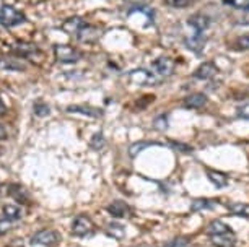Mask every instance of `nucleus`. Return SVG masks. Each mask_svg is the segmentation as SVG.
Returning <instances> with one entry per match:
<instances>
[{
  "label": "nucleus",
  "instance_id": "nucleus-20",
  "mask_svg": "<svg viewBox=\"0 0 249 247\" xmlns=\"http://www.w3.org/2000/svg\"><path fill=\"white\" fill-rule=\"evenodd\" d=\"M207 176L212 182L217 185V187H225L228 184V178L223 174V172H218V171H213V169H209L207 171Z\"/></svg>",
  "mask_w": 249,
  "mask_h": 247
},
{
  "label": "nucleus",
  "instance_id": "nucleus-5",
  "mask_svg": "<svg viewBox=\"0 0 249 247\" xmlns=\"http://www.w3.org/2000/svg\"><path fill=\"white\" fill-rule=\"evenodd\" d=\"M152 67L161 77H170L175 72V60L170 57H160L152 64Z\"/></svg>",
  "mask_w": 249,
  "mask_h": 247
},
{
  "label": "nucleus",
  "instance_id": "nucleus-9",
  "mask_svg": "<svg viewBox=\"0 0 249 247\" xmlns=\"http://www.w3.org/2000/svg\"><path fill=\"white\" fill-rule=\"evenodd\" d=\"M217 72H218V70H217V67H215V64L204 62L202 65L197 67V70L194 72V77L199 78V80H209V78H212Z\"/></svg>",
  "mask_w": 249,
  "mask_h": 247
},
{
  "label": "nucleus",
  "instance_id": "nucleus-14",
  "mask_svg": "<svg viewBox=\"0 0 249 247\" xmlns=\"http://www.w3.org/2000/svg\"><path fill=\"white\" fill-rule=\"evenodd\" d=\"M189 25L194 28L197 33H202L210 26V20H209V16L202 15V13H196V15H192L189 18Z\"/></svg>",
  "mask_w": 249,
  "mask_h": 247
},
{
  "label": "nucleus",
  "instance_id": "nucleus-28",
  "mask_svg": "<svg viewBox=\"0 0 249 247\" xmlns=\"http://www.w3.org/2000/svg\"><path fill=\"white\" fill-rule=\"evenodd\" d=\"M187 244L189 242H187L186 237H175V239L168 241L163 247H187Z\"/></svg>",
  "mask_w": 249,
  "mask_h": 247
},
{
  "label": "nucleus",
  "instance_id": "nucleus-16",
  "mask_svg": "<svg viewBox=\"0 0 249 247\" xmlns=\"http://www.w3.org/2000/svg\"><path fill=\"white\" fill-rule=\"evenodd\" d=\"M227 208L233 213V215L249 218V203L233 202V203H228V205H227Z\"/></svg>",
  "mask_w": 249,
  "mask_h": 247
},
{
  "label": "nucleus",
  "instance_id": "nucleus-30",
  "mask_svg": "<svg viewBox=\"0 0 249 247\" xmlns=\"http://www.w3.org/2000/svg\"><path fill=\"white\" fill-rule=\"evenodd\" d=\"M147 147H150V143H148V142L135 143V145L130 147V156H135V155H137V153L143 151V148H147Z\"/></svg>",
  "mask_w": 249,
  "mask_h": 247
},
{
  "label": "nucleus",
  "instance_id": "nucleus-26",
  "mask_svg": "<svg viewBox=\"0 0 249 247\" xmlns=\"http://www.w3.org/2000/svg\"><path fill=\"white\" fill-rule=\"evenodd\" d=\"M225 3L239 10H249V0H225Z\"/></svg>",
  "mask_w": 249,
  "mask_h": 247
},
{
  "label": "nucleus",
  "instance_id": "nucleus-7",
  "mask_svg": "<svg viewBox=\"0 0 249 247\" xmlns=\"http://www.w3.org/2000/svg\"><path fill=\"white\" fill-rule=\"evenodd\" d=\"M107 212H109L114 218H127V216H130L129 205L125 202H122V200H114L111 205H107Z\"/></svg>",
  "mask_w": 249,
  "mask_h": 247
},
{
  "label": "nucleus",
  "instance_id": "nucleus-13",
  "mask_svg": "<svg viewBox=\"0 0 249 247\" xmlns=\"http://www.w3.org/2000/svg\"><path fill=\"white\" fill-rule=\"evenodd\" d=\"M207 104V96L202 95V93H194V95H189L184 99V106L189 109H200Z\"/></svg>",
  "mask_w": 249,
  "mask_h": 247
},
{
  "label": "nucleus",
  "instance_id": "nucleus-38",
  "mask_svg": "<svg viewBox=\"0 0 249 247\" xmlns=\"http://www.w3.org/2000/svg\"><path fill=\"white\" fill-rule=\"evenodd\" d=\"M191 2H194V0H191Z\"/></svg>",
  "mask_w": 249,
  "mask_h": 247
},
{
  "label": "nucleus",
  "instance_id": "nucleus-10",
  "mask_svg": "<svg viewBox=\"0 0 249 247\" xmlns=\"http://www.w3.org/2000/svg\"><path fill=\"white\" fill-rule=\"evenodd\" d=\"M87 23L82 20V18H78V16H72V18H69V20H65L62 23V30L65 33H69V34H78L80 30H82L83 26H85Z\"/></svg>",
  "mask_w": 249,
  "mask_h": 247
},
{
  "label": "nucleus",
  "instance_id": "nucleus-4",
  "mask_svg": "<svg viewBox=\"0 0 249 247\" xmlns=\"http://www.w3.org/2000/svg\"><path fill=\"white\" fill-rule=\"evenodd\" d=\"M54 54H55V59L62 64H73L80 59L78 50L67 44H57L54 48Z\"/></svg>",
  "mask_w": 249,
  "mask_h": 247
},
{
  "label": "nucleus",
  "instance_id": "nucleus-1",
  "mask_svg": "<svg viewBox=\"0 0 249 247\" xmlns=\"http://www.w3.org/2000/svg\"><path fill=\"white\" fill-rule=\"evenodd\" d=\"M23 21H25V15L20 10H17L12 5H2V8H0V25L12 28L21 25Z\"/></svg>",
  "mask_w": 249,
  "mask_h": 247
},
{
  "label": "nucleus",
  "instance_id": "nucleus-18",
  "mask_svg": "<svg viewBox=\"0 0 249 247\" xmlns=\"http://www.w3.org/2000/svg\"><path fill=\"white\" fill-rule=\"evenodd\" d=\"M228 231H230V228L220 220H213L209 226H207V234H209V236L223 234V232H228Z\"/></svg>",
  "mask_w": 249,
  "mask_h": 247
},
{
  "label": "nucleus",
  "instance_id": "nucleus-2",
  "mask_svg": "<svg viewBox=\"0 0 249 247\" xmlns=\"http://www.w3.org/2000/svg\"><path fill=\"white\" fill-rule=\"evenodd\" d=\"M31 242L43 247H57L60 242V234L54 230H43L33 236Z\"/></svg>",
  "mask_w": 249,
  "mask_h": 247
},
{
  "label": "nucleus",
  "instance_id": "nucleus-19",
  "mask_svg": "<svg viewBox=\"0 0 249 247\" xmlns=\"http://www.w3.org/2000/svg\"><path fill=\"white\" fill-rule=\"evenodd\" d=\"M3 215H5L7 220H10V221H18V220H21V216H23V213H21V208L20 207H17V205H5L3 207Z\"/></svg>",
  "mask_w": 249,
  "mask_h": 247
},
{
  "label": "nucleus",
  "instance_id": "nucleus-22",
  "mask_svg": "<svg viewBox=\"0 0 249 247\" xmlns=\"http://www.w3.org/2000/svg\"><path fill=\"white\" fill-rule=\"evenodd\" d=\"M107 232H109L114 239H124V236H125L124 226H121L119 223H109V225H107Z\"/></svg>",
  "mask_w": 249,
  "mask_h": 247
},
{
  "label": "nucleus",
  "instance_id": "nucleus-29",
  "mask_svg": "<svg viewBox=\"0 0 249 247\" xmlns=\"http://www.w3.org/2000/svg\"><path fill=\"white\" fill-rule=\"evenodd\" d=\"M164 3L173 8H186L191 3V0H164Z\"/></svg>",
  "mask_w": 249,
  "mask_h": 247
},
{
  "label": "nucleus",
  "instance_id": "nucleus-35",
  "mask_svg": "<svg viewBox=\"0 0 249 247\" xmlns=\"http://www.w3.org/2000/svg\"><path fill=\"white\" fill-rule=\"evenodd\" d=\"M7 137H8V135H7V129L3 127L2 124H0V142H2V140H5Z\"/></svg>",
  "mask_w": 249,
  "mask_h": 247
},
{
  "label": "nucleus",
  "instance_id": "nucleus-12",
  "mask_svg": "<svg viewBox=\"0 0 249 247\" xmlns=\"http://www.w3.org/2000/svg\"><path fill=\"white\" fill-rule=\"evenodd\" d=\"M77 36L80 41H83V43H93V41H96L98 36H100V30L91 25H85L82 30H80Z\"/></svg>",
  "mask_w": 249,
  "mask_h": 247
},
{
  "label": "nucleus",
  "instance_id": "nucleus-6",
  "mask_svg": "<svg viewBox=\"0 0 249 247\" xmlns=\"http://www.w3.org/2000/svg\"><path fill=\"white\" fill-rule=\"evenodd\" d=\"M130 82L140 86H150L152 83H155V77H153V73L140 68V70H134V72L130 73Z\"/></svg>",
  "mask_w": 249,
  "mask_h": 247
},
{
  "label": "nucleus",
  "instance_id": "nucleus-11",
  "mask_svg": "<svg viewBox=\"0 0 249 247\" xmlns=\"http://www.w3.org/2000/svg\"><path fill=\"white\" fill-rule=\"evenodd\" d=\"M13 52L20 54L21 57H26V59H33V57H36V55H39L41 57V55H43L41 54V50L33 44H17L15 48H13Z\"/></svg>",
  "mask_w": 249,
  "mask_h": 247
},
{
  "label": "nucleus",
  "instance_id": "nucleus-34",
  "mask_svg": "<svg viewBox=\"0 0 249 247\" xmlns=\"http://www.w3.org/2000/svg\"><path fill=\"white\" fill-rule=\"evenodd\" d=\"M238 115H241L244 119H249V104H244L238 109Z\"/></svg>",
  "mask_w": 249,
  "mask_h": 247
},
{
  "label": "nucleus",
  "instance_id": "nucleus-3",
  "mask_svg": "<svg viewBox=\"0 0 249 247\" xmlns=\"http://www.w3.org/2000/svg\"><path fill=\"white\" fill-rule=\"evenodd\" d=\"M72 232L78 237H85L95 232V225L87 215H78L72 223Z\"/></svg>",
  "mask_w": 249,
  "mask_h": 247
},
{
  "label": "nucleus",
  "instance_id": "nucleus-27",
  "mask_svg": "<svg viewBox=\"0 0 249 247\" xmlns=\"http://www.w3.org/2000/svg\"><path fill=\"white\" fill-rule=\"evenodd\" d=\"M234 46L239 50H249V34L239 36V38L234 41Z\"/></svg>",
  "mask_w": 249,
  "mask_h": 247
},
{
  "label": "nucleus",
  "instance_id": "nucleus-36",
  "mask_svg": "<svg viewBox=\"0 0 249 247\" xmlns=\"http://www.w3.org/2000/svg\"><path fill=\"white\" fill-rule=\"evenodd\" d=\"M5 113H7V108H5V104H3L2 98H0V115H5Z\"/></svg>",
  "mask_w": 249,
  "mask_h": 247
},
{
  "label": "nucleus",
  "instance_id": "nucleus-25",
  "mask_svg": "<svg viewBox=\"0 0 249 247\" xmlns=\"http://www.w3.org/2000/svg\"><path fill=\"white\" fill-rule=\"evenodd\" d=\"M90 147L93 148V150H100V148L105 147V137H103V133L93 135V138L90 140Z\"/></svg>",
  "mask_w": 249,
  "mask_h": 247
},
{
  "label": "nucleus",
  "instance_id": "nucleus-33",
  "mask_svg": "<svg viewBox=\"0 0 249 247\" xmlns=\"http://www.w3.org/2000/svg\"><path fill=\"white\" fill-rule=\"evenodd\" d=\"M10 220H7V218H5V220H0V236H3V234H5V232H8V231H10Z\"/></svg>",
  "mask_w": 249,
  "mask_h": 247
},
{
  "label": "nucleus",
  "instance_id": "nucleus-23",
  "mask_svg": "<svg viewBox=\"0 0 249 247\" xmlns=\"http://www.w3.org/2000/svg\"><path fill=\"white\" fill-rule=\"evenodd\" d=\"M8 192H10L12 197L15 198V200H18L20 203H26L28 202V195L25 192V189L20 187V185H12Z\"/></svg>",
  "mask_w": 249,
  "mask_h": 247
},
{
  "label": "nucleus",
  "instance_id": "nucleus-32",
  "mask_svg": "<svg viewBox=\"0 0 249 247\" xmlns=\"http://www.w3.org/2000/svg\"><path fill=\"white\" fill-rule=\"evenodd\" d=\"M170 145L175 148V150H179L182 153H191L192 151V147L189 145H184V143H178V142H170Z\"/></svg>",
  "mask_w": 249,
  "mask_h": 247
},
{
  "label": "nucleus",
  "instance_id": "nucleus-15",
  "mask_svg": "<svg viewBox=\"0 0 249 247\" xmlns=\"http://www.w3.org/2000/svg\"><path fill=\"white\" fill-rule=\"evenodd\" d=\"M0 67L5 70H15V72H21V70L26 68V64L21 62L20 59H12V57H5L0 60Z\"/></svg>",
  "mask_w": 249,
  "mask_h": 247
},
{
  "label": "nucleus",
  "instance_id": "nucleus-31",
  "mask_svg": "<svg viewBox=\"0 0 249 247\" xmlns=\"http://www.w3.org/2000/svg\"><path fill=\"white\" fill-rule=\"evenodd\" d=\"M155 129L158 130H166L168 129V119L164 115H160V117L155 119Z\"/></svg>",
  "mask_w": 249,
  "mask_h": 247
},
{
  "label": "nucleus",
  "instance_id": "nucleus-21",
  "mask_svg": "<svg viewBox=\"0 0 249 247\" xmlns=\"http://www.w3.org/2000/svg\"><path fill=\"white\" fill-rule=\"evenodd\" d=\"M215 205H218L215 200H207V198H197L191 203V210L192 212H199V210L204 208H213Z\"/></svg>",
  "mask_w": 249,
  "mask_h": 247
},
{
  "label": "nucleus",
  "instance_id": "nucleus-8",
  "mask_svg": "<svg viewBox=\"0 0 249 247\" xmlns=\"http://www.w3.org/2000/svg\"><path fill=\"white\" fill-rule=\"evenodd\" d=\"M210 237H212V244L215 247H234L236 246V236H234L231 231L223 232V234H217V236H210Z\"/></svg>",
  "mask_w": 249,
  "mask_h": 247
},
{
  "label": "nucleus",
  "instance_id": "nucleus-17",
  "mask_svg": "<svg viewBox=\"0 0 249 247\" xmlns=\"http://www.w3.org/2000/svg\"><path fill=\"white\" fill-rule=\"evenodd\" d=\"M67 111L69 113L85 114V115H90V117H100V115H103V113L100 109L90 108V106H70V108H67Z\"/></svg>",
  "mask_w": 249,
  "mask_h": 247
},
{
  "label": "nucleus",
  "instance_id": "nucleus-24",
  "mask_svg": "<svg viewBox=\"0 0 249 247\" xmlns=\"http://www.w3.org/2000/svg\"><path fill=\"white\" fill-rule=\"evenodd\" d=\"M35 114L37 115V117H44V115H48L49 113H51V109H49V106L46 104V102H43V101H37V102H35Z\"/></svg>",
  "mask_w": 249,
  "mask_h": 247
},
{
  "label": "nucleus",
  "instance_id": "nucleus-37",
  "mask_svg": "<svg viewBox=\"0 0 249 247\" xmlns=\"http://www.w3.org/2000/svg\"><path fill=\"white\" fill-rule=\"evenodd\" d=\"M125 2H129V3H142V2H145V0H125Z\"/></svg>",
  "mask_w": 249,
  "mask_h": 247
}]
</instances>
